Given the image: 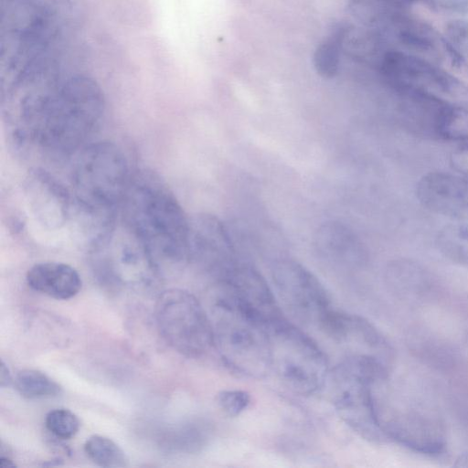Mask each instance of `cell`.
<instances>
[{
  "mask_svg": "<svg viewBox=\"0 0 468 468\" xmlns=\"http://www.w3.org/2000/svg\"><path fill=\"white\" fill-rule=\"evenodd\" d=\"M214 341L233 371L260 378L271 370L268 327L219 292L214 305Z\"/></svg>",
  "mask_w": 468,
  "mask_h": 468,
  "instance_id": "obj_5",
  "label": "cell"
},
{
  "mask_svg": "<svg viewBox=\"0 0 468 468\" xmlns=\"http://www.w3.org/2000/svg\"><path fill=\"white\" fill-rule=\"evenodd\" d=\"M346 30L339 27L333 36L321 44L314 55L316 71L324 78H332L337 71L340 59V48Z\"/></svg>",
  "mask_w": 468,
  "mask_h": 468,
  "instance_id": "obj_23",
  "label": "cell"
},
{
  "mask_svg": "<svg viewBox=\"0 0 468 468\" xmlns=\"http://www.w3.org/2000/svg\"><path fill=\"white\" fill-rule=\"evenodd\" d=\"M217 402L227 416L237 417L249 407L250 396L242 389H224L217 395Z\"/></svg>",
  "mask_w": 468,
  "mask_h": 468,
  "instance_id": "obj_26",
  "label": "cell"
},
{
  "mask_svg": "<svg viewBox=\"0 0 468 468\" xmlns=\"http://www.w3.org/2000/svg\"><path fill=\"white\" fill-rule=\"evenodd\" d=\"M378 414L388 439L426 455H439L444 452L447 443L445 425L430 403L406 395L387 410L378 408Z\"/></svg>",
  "mask_w": 468,
  "mask_h": 468,
  "instance_id": "obj_10",
  "label": "cell"
},
{
  "mask_svg": "<svg viewBox=\"0 0 468 468\" xmlns=\"http://www.w3.org/2000/svg\"><path fill=\"white\" fill-rule=\"evenodd\" d=\"M380 69L392 86L413 98L436 105L468 107V86L425 58L389 51Z\"/></svg>",
  "mask_w": 468,
  "mask_h": 468,
  "instance_id": "obj_9",
  "label": "cell"
},
{
  "mask_svg": "<svg viewBox=\"0 0 468 468\" xmlns=\"http://www.w3.org/2000/svg\"><path fill=\"white\" fill-rule=\"evenodd\" d=\"M15 387L27 399H46L58 396L61 387L45 373L36 369H23L15 378Z\"/></svg>",
  "mask_w": 468,
  "mask_h": 468,
  "instance_id": "obj_21",
  "label": "cell"
},
{
  "mask_svg": "<svg viewBox=\"0 0 468 468\" xmlns=\"http://www.w3.org/2000/svg\"><path fill=\"white\" fill-rule=\"evenodd\" d=\"M122 223L150 251L160 273L189 261L190 219L156 173L131 176L121 202Z\"/></svg>",
  "mask_w": 468,
  "mask_h": 468,
  "instance_id": "obj_2",
  "label": "cell"
},
{
  "mask_svg": "<svg viewBox=\"0 0 468 468\" xmlns=\"http://www.w3.org/2000/svg\"><path fill=\"white\" fill-rule=\"evenodd\" d=\"M453 466L459 468H468V451L458 456Z\"/></svg>",
  "mask_w": 468,
  "mask_h": 468,
  "instance_id": "obj_31",
  "label": "cell"
},
{
  "mask_svg": "<svg viewBox=\"0 0 468 468\" xmlns=\"http://www.w3.org/2000/svg\"><path fill=\"white\" fill-rule=\"evenodd\" d=\"M433 8L461 16L468 15V0H431Z\"/></svg>",
  "mask_w": 468,
  "mask_h": 468,
  "instance_id": "obj_28",
  "label": "cell"
},
{
  "mask_svg": "<svg viewBox=\"0 0 468 468\" xmlns=\"http://www.w3.org/2000/svg\"><path fill=\"white\" fill-rule=\"evenodd\" d=\"M0 467L2 468H14L16 467L15 463L8 457H0Z\"/></svg>",
  "mask_w": 468,
  "mask_h": 468,
  "instance_id": "obj_32",
  "label": "cell"
},
{
  "mask_svg": "<svg viewBox=\"0 0 468 468\" xmlns=\"http://www.w3.org/2000/svg\"><path fill=\"white\" fill-rule=\"evenodd\" d=\"M271 369L292 391L311 395L329 376L328 359L320 346L284 317L268 326Z\"/></svg>",
  "mask_w": 468,
  "mask_h": 468,
  "instance_id": "obj_6",
  "label": "cell"
},
{
  "mask_svg": "<svg viewBox=\"0 0 468 468\" xmlns=\"http://www.w3.org/2000/svg\"><path fill=\"white\" fill-rule=\"evenodd\" d=\"M98 279L112 289L151 288L161 273L145 245L123 223L91 244Z\"/></svg>",
  "mask_w": 468,
  "mask_h": 468,
  "instance_id": "obj_7",
  "label": "cell"
},
{
  "mask_svg": "<svg viewBox=\"0 0 468 468\" xmlns=\"http://www.w3.org/2000/svg\"><path fill=\"white\" fill-rule=\"evenodd\" d=\"M154 314L161 335L181 355L197 358L215 346L212 321L191 292L177 288L162 292Z\"/></svg>",
  "mask_w": 468,
  "mask_h": 468,
  "instance_id": "obj_8",
  "label": "cell"
},
{
  "mask_svg": "<svg viewBox=\"0 0 468 468\" xmlns=\"http://www.w3.org/2000/svg\"><path fill=\"white\" fill-rule=\"evenodd\" d=\"M26 189L32 209L42 224L56 228L66 222L72 199L59 181L36 168L28 175Z\"/></svg>",
  "mask_w": 468,
  "mask_h": 468,
  "instance_id": "obj_16",
  "label": "cell"
},
{
  "mask_svg": "<svg viewBox=\"0 0 468 468\" xmlns=\"http://www.w3.org/2000/svg\"><path fill=\"white\" fill-rule=\"evenodd\" d=\"M271 278L277 295L289 313L298 321L320 329L334 307L316 276L302 263L282 259L274 263Z\"/></svg>",
  "mask_w": 468,
  "mask_h": 468,
  "instance_id": "obj_12",
  "label": "cell"
},
{
  "mask_svg": "<svg viewBox=\"0 0 468 468\" xmlns=\"http://www.w3.org/2000/svg\"><path fill=\"white\" fill-rule=\"evenodd\" d=\"M130 177L126 156L114 143L95 142L79 151L71 172L72 203L90 243L117 224V209Z\"/></svg>",
  "mask_w": 468,
  "mask_h": 468,
  "instance_id": "obj_3",
  "label": "cell"
},
{
  "mask_svg": "<svg viewBox=\"0 0 468 468\" xmlns=\"http://www.w3.org/2000/svg\"><path fill=\"white\" fill-rule=\"evenodd\" d=\"M444 40L462 58L468 57V19L448 21L444 27Z\"/></svg>",
  "mask_w": 468,
  "mask_h": 468,
  "instance_id": "obj_25",
  "label": "cell"
},
{
  "mask_svg": "<svg viewBox=\"0 0 468 468\" xmlns=\"http://www.w3.org/2000/svg\"><path fill=\"white\" fill-rule=\"evenodd\" d=\"M435 243L445 258L468 267V222L444 226L438 232Z\"/></svg>",
  "mask_w": 468,
  "mask_h": 468,
  "instance_id": "obj_20",
  "label": "cell"
},
{
  "mask_svg": "<svg viewBox=\"0 0 468 468\" xmlns=\"http://www.w3.org/2000/svg\"><path fill=\"white\" fill-rule=\"evenodd\" d=\"M452 166L463 176L468 177V145H460L451 154Z\"/></svg>",
  "mask_w": 468,
  "mask_h": 468,
  "instance_id": "obj_27",
  "label": "cell"
},
{
  "mask_svg": "<svg viewBox=\"0 0 468 468\" xmlns=\"http://www.w3.org/2000/svg\"><path fill=\"white\" fill-rule=\"evenodd\" d=\"M189 261L218 282L241 261L229 229L217 216L199 213L190 219Z\"/></svg>",
  "mask_w": 468,
  "mask_h": 468,
  "instance_id": "obj_13",
  "label": "cell"
},
{
  "mask_svg": "<svg viewBox=\"0 0 468 468\" xmlns=\"http://www.w3.org/2000/svg\"><path fill=\"white\" fill-rule=\"evenodd\" d=\"M27 282L33 290L59 300L74 297L82 284L79 272L73 267L55 261L32 266L27 273Z\"/></svg>",
  "mask_w": 468,
  "mask_h": 468,
  "instance_id": "obj_17",
  "label": "cell"
},
{
  "mask_svg": "<svg viewBox=\"0 0 468 468\" xmlns=\"http://www.w3.org/2000/svg\"><path fill=\"white\" fill-rule=\"evenodd\" d=\"M388 1L393 2L395 4H400V5L425 4L429 6H431V8H433L431 0H388Z\"/></svg>",
  "mask_w": 468,
  "mask_h": 468,
  "instance_id": "obj_30",
  "label": "cell"
},
{
  "mask_svg": "<svg viewBox=\"0 0 468 468\" xmlns=\"http://www.w3.org/2000/svg\"><path fill=\"white\" fill-rule=\"evenodd\" d=\"M333 404L339 418L362 438L375 442L388 439L378 414L374 383L341 361L329 373Z\"/></svg>",
  "mask_w": 468,
  "mask_h": 468,
  "instance_id": "obj_11",
  "label": "cell"
},
{
  "mask_svg": "<svg viewBox=\"0 0 468 468\" xmlns=\"http://www.w3.org/2000/svg\"><path fill=\"white\" fill-rule=\"evenodd\" d=\"M71 0H23L22 24L15 28L17 48L12 59L11 85L37 80L50 52L69 32L75 10Z\"/></svg>",
  "mask_w": 468,
  "mask_h": 468,
  "instance_id": "obj_4",
  "label": "cell"
},
{
  "mask_svg": "<svg viewBox=\"0 0 468 468\" xmlns=\"http://www.w3.org/2000/svg\"><path fill=\"white\" fill-rule=\"evenodd\" d=\"M104 107L100 86L89 77L77 75L25 94L15 111L7 112L6 121L16 145H35L65 156L86 145Z\"/></svg>",
  "mask_w": 468,
  "mask_h": 468,
  "instance_id": "obj_1",
  "label": "cell"
},
{
  "mask_svg": "<svg viewBox=\"0 0 468 468\" xmlns=\"http://www.w3.org/2000/svg\"><path fill=\"white\" fill-rule=\"evenodd\" d=\"M435 129L443 139L468 145V107L439 105Z\"/></svg>",
  "mask_w": 468,
  "mask_h": 468,
  "instance_id": "obj_19",
  "label": "cell"
},
{
  "mask_svg": "<svg viewBox=\"0 0 468 468\" xmlns=\"http://www.w3.org/2000/svg\"><path fill=\"white\" fill-rule=\"evenodd\" d=\"M88 457L97 465L106 468L126 467L128 458L124 452L111 439L92 435L84 444Z\"/></svg>",
  "mask_w": 468,
  "mask_h": 468,
  "instance_id": "obj_22",
  "label": "cell"
},
{
  "mask_svg": "<svg viewBox=\"0 0 468 468\" xmlns=\"http://www.w3.org/2000/svg\"><path fill=\"white\" fill-rule=\"evenodd\" d=\"M416 196L427 209L468 222V177L441 171L430 172L417 183Z\"/></svg>",
  "mask_w": 468,
  "mask_h": 468,
  "instance_id": "obj_15",
  "label": "cell"
},
{
  "mask_svg": "<svg viewBox=\"0 0 468 468\" xmlns=\"http://www.w3.org/2000/svg\"><path fill=\"white\" fill-rule=\"evenodd\" d=\"M218 285L220 293L267 327L283 318L271 289L251 264L241 261Z\"/></svg>",
  "mask_w": 468,
  "mask_h": 468,
  "instance_id": "obj_14",
  "label": "cell"
},
{
  "mask_svg": "<svg viewBox=\"0 0 468 468\" xmlns=\"http://www.w3.org/2000/svg\"><path fill=\"white\" fill-rule=\"evenodd\" d=\"M315 246L321 256L346 266L358 265L364 258L355 234L339 222L322 225L315 235Z\"/></svg>",
  "mask_w": 468,
  "mask_h": 468,
  "instance_id": "obj_18",
  "label": "cell"
},
{
  "mask_svg": "<svg viewBox=\"0 0 468 468\" xmlns=\"http://www.w3.org/2000/svg\"><path fill=\"white\" fill-rule=\"evenodd\" d=\"M12 381L13 380L9 369L4 361H2L0 367V386L2 388L7 387L12 383Z\"/></svg>",
  "mask_w": 468,
  "mask_h": 468,
  "instance_id": "obj_29",
  "label": "cell"
},
{
  "mask_svg": "<svg viewBox=\"0 0 468 468\" xmlns=\"http://www.w3.org/2000/svg\"><path fill=\"white\" fill-rule=\"evenodd\" d=\"M47 429L60 439H70L80 430L79 418L69 410L55 409L50 410L45 419Z\"/></svg>",
  "mask_w": 468,
  "mask_h": 468,
  "instance_id": "obj_24",
  "label": "cell"
}]
</instances>
